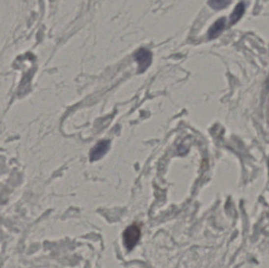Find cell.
I'll return each mask as SVG.
<instances>
[{
    "instance_id": "1",
    "label": "cell",
    "mask_w": 269,
    "mask_h": 268,
    "mask_svg": "<svg viewBox=\"0 0 269 268\" xmlns=\"http://www.w3.org/2000/svg\"><path fill=\"white\" fill-rule=\"evenodd\" d=\"M141 231L139 226L133 224L129 226L123 234L124 244L128 250H132L140 239Z\"/></svg>"
},
{
    "instance_id": "2",
    "label": "cell",
    "mask_w": 269,
    "mask_h": 268,
    "mask_svg": "<svg viewBox=\"0 0 269 268\" xmlns=\"http://www.w3.org/2000/svg\"><path fill=\"white\" fill-rule=\"evenodd\" d=\"M134 59L139 65V73H143L147 70L149 66H151L152 54L147 49L141 48L134 54Z\"/></svg>"
},
{
    "instance_id": "3",
    "label": "cell",
    "mask_w": 269,
    "mask_h": 268,
    "mask_svg": "<svg viewBox=\"0 0 269 268\" xmlns=\"http://www.w3.org/2000/svg\"><path fill=\"white\" fill-rule=\"evenodd\" d=\"M109 144H110L109 141H107V140L99 142L97 145L91 149V153H90V160L91 161H94L102 158L109 149Z\"/></svg>"
},
{
    "instance_id": "4",
    "label": "cell",
    "mask_w": 269,
    "mask_h": 268,
    "mask_svg": "<svg viewBox=\"0 0 269 268\" xmlns=\"http://www.w3.org/2000/svg\"><path fill=\"white\" fill-rule=\"evenodd\" d=\"M225 18H221L219 20L216 21L209 30V38L210 39H215V38L217 37L225 28Z\"/></svg>"
},
{
    "instance_id": "5",
    "label": "cell",
    "mask_w": 269,
    "mask_h": 268,
    "mask_svg": "<svg viewBox=\"0 0 269 268\" xmlns=\"http://www.w3.org/2000/svg\"><path fill=\"white\" fill-rule=\"evenodd\" d=\"M245 10V3L244 2H240L236 5V8L231 15V24H235L236 22L240 21V18L243 16Z\"/></svg>"
},
{
    "instance_id": "6",
    "label": "cell",
    "mask_w": 269,
    "mask_h": 268,
    "mask_svg": "<svg viewBox=\"0 0 269 268\" xmlns=\"http://www.w3.org/2000/svg\"><path fill=\"white\" fill-rule=\"evenodd\" d=\"M231 3V1H225V0H214L209 2V4L211 7L215 10H221L225 8Z\"/></svg>"
}]
</instances>
